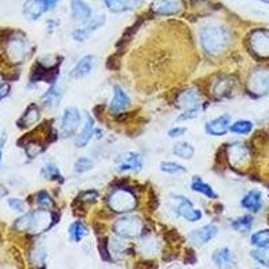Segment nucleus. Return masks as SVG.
<instances>
[{"mask_svg": "<svg viewBox=\"0 0 269 269\" xmlns=\"http://www.w3.org/2000/svg\"><path fill=\"white\" fill-rule=\"evenodd\" d=\"M201 43L204 50L209 54H219L224 50L228 42H229V34L228 30L217 23H210L203 26L200 33Z\"/></svg>", "mask_w": 269, "mask_h": 269, "instance_id": "obj_1", "label": "nucleus"}, {"mask_svg": "<svg viewBox=\"0 0 269 269\" xmlns=\"http://www.w3.org/2000/svg\"><path fill=\"white\" fill-rule=\"evenodd\" d=\"M53 224H54L53 214L49 210H35V211L27 213L19 219H16L14 226L22 232H27L31 235H39L51 228Z\"/></svg>", "mask_w": 269, "mask_h": 269, "instance_id": "obj_2", "label": "nucleus"}, {"mask_svg": "<svg viewBox=\"0 0 269 269\" xmlns=\"http://www.w3.org/2000/svg\"><path fill=\"white\" fill-rule=\"evenodd\" d=\"M113 230L120 237H136L143 232V221L134 215H125L116 221Z\"/></svg>", "mask_w": 269, "mask_h": 269, "instance_id": "obj_3", "label": "nucleus"}, {"mask_svg": "<svg viewBox=\"0 0 269 269\" xmlns=\"http://www.w3.org/2000/svg\"><path fill=\"white\" fill-rule=\"evenodd\" d=\"M108 203H109L113 211L127 213V211H131L136 206V198L128 190L119 189L109 195Z\"/></svg>", "mask_w": 269, "mask_h": 269, "instance_id": "obj_4", "label": "nucleus"}, {"mask_svg": "<svg viewBox=\"0 0 269 269\" xmlns=\"http://www.w3.org/2000/svg\"><path fill=\"white\" fill-rule=\"evenodd\" d=\"M249 45L259 58H269V30L260 29L253 31L249 38Z\"/></svg>", "mask_w": 269, "mask_h": 269, "instance_id": "obj_5", "label": "nucleus"}, {"mask_svg": "<svg viewBox=\"0 0 269 269\" xmlns=\"http://www.w3.org/2000/svg\"><path fill=\"white\" fill-rule=\"evenodd\" d=\"M248 89L254 96H264L269 92V70H256L248 80Z\"/></svg>", "mask_w": 269, "mask_h": 269, "instance_id": "obj_6", "label": "nucleus"}, {"mask_svg": "<svg viewBox=\"0 0 269 269\" xmlns=\"http://www.w3.org/2000/svg\"><path fill=\"white\" fill-rule=\"evenodd\" d=\"M60 0H27L23 7V12L29 19H38L46 11H50L54 8L55 4Z\"/></svg>", "mask_w": 269, "mask_h": 269, "instance_id": "obj_7", "label": "nucleus"}, {"mask_svg": "<svg viewBox=\"0 0 269 269\" xmlns=\"http://www.w3.org/2000/svg\"><path fill=\"white\" fill-rule=\"evenodd\" d=\"M81 121L80 110L74 108V106H70L66 108L62 116V123H61V132L64 136L69 137L75 134V131L78 128Z\"/></svg>", "mask_w": 269, "mask_h": 269, "instance_id": "obj_8", "label": "nucleus"}, {"mask_svg": "<svg viewBox=\"0 0 269 269\" xmlns=\"http://www.w3.org/2000/svg\"><path fill=\"white\" fill-rule=\"evenodd\" d=\"M230 120L232 117L229 115L215 117L204 124V131H206V134H211V136H224L230 130Z\"/></svg>", "mask_w": 269, "mask_h": 269, "instance_id": "obj_9", "label": "nucleus"}, {"mask_svg": "<svg viewBox=\"0 0 269 269\" xmlns=\"http://www.w3.org/2000/svg\"><path fill=\"white\" fill-rule=\"evenodd\" d=\"M27 43L23 38H11L8 45H7V54L10 60L15 64H19L25 60L27 55Z\"/></svg>", "mask_w": 269, "mask_h": 269, "instance_id": "obj_10", "label": "nucleus"}, {"mask_svg": "<svg viewBox=\"0 0 269 269\" xmlns=\"http://www.w3.org/2000/svg\"><path fill=\"white\" fill-rule=\"evenodd\" d=\"M217 233H218V229H217L215 225H206V226L201 228V229L191 232L189 235V239L193 244L203 245L214 238Z\"/></svg>", "mask_w": 269, "mask_h": 269, "instance_id": "obj_11", "label": "nucleus"}, {"mask_svg": "<svg viewBox=\"0 0 269 269\" xmlns=\"http://www.w3.org/2000/svg\"><path fill=\"white\" fill-rule=\"evenodd\" d=\"M228 156H229L232 165L241 166L249 160L250 155L246 145L241 144V143H235V144H230V147L228 148Z\"/></svg>", "mask_w": 269, "mask_h": 269, "instance_id": "obj_12", "label": "nucleus"}, {"mask_svg": "<svg viewBox=\"0 0 269 269\" xmlns=\"http://www.w3.org/2000/svg\"><path fill=\"white\" fill-rule=\"evenodd\" d=\"M93 65H95V57H93V55H85V57H82V58L77 62V65L71 69V71H70V77L74 78V80L84 78V77H86V75L92 71Z\"/></svg>", "mask_w": 269, "mask_h": 269, "instance_id": "obj_13", "label": "nucleus"}, {"mask_svg": "<svg viewBox=\"0 0 269 269\" xmlns=\"http://www.w3.org/2000/svg\"><path fill=\"white\" fill-rule=\"evenodd\" d=\"M211 259L214 261V264L221 269L233 268L235 265V254L232 253L229 248H219L213 253Z\"/></svg>", "mask_w": 269, "mask_h": 269, "instance_id": "obj_14", "label": "nucleus"}, {"mask_svg": "<svg viewBox=\"0 0 269 269\" xmlns=\"http://www.w3.org/2000/svg\"><path fill=\"white\" fill-rule=\"evenodd\" d=\"M141 167H143V160H141L139 154H134V152L123 155L117 163V168L120 171H134V172H136V171H140Z\"/></svg>", "mask_w": 269, "mask_h": 269, "instance_id": "obj_15", "label": "nucleus"}, {"mask_svg": "<svg viewBox=\"0 0 269 269\" xmlns=\"http://www.w3.org/2000/svg\"><path fill=\"white\" fill-rule=\"evenodd\" d=\"M178 104L180 108H183L185 110L195 109V108H200V93L198 90L195 89H186L178 97Z\"/></svg>", "mask_w": 269, "mask_h": 269, "instance_id": "obj_16", "label": "nucleus"}, {"mask_svg": "<svg viewBox=\"0 0 269 269\" xmlns=\"http://www.w3.org/2000/svg\"><path fill=\"white\" fill-rule=\"evenodd\" d=\"M180 0H155L152 11L160 15H172L180 10Z\"/></svg>", "mask_w": 269, "mask_h": 269, "instance_id": "obj_17", "label": "nucleus"}, {"mask_svg": "<svg viewBox=\"0 0 269 269\" xmlns=\"http://www.w3.org/2000/svg\"><path fill=\"white\" fill-rule=\"evenodd\" d=\"M180 203L178 206V214L182 215L183 218H186L190 222H197V221H200L202 218V213H201V210L195 209L193 203L190 202L187 198H183V197H180L179 198Z\"/></svg>", "mask_w": 269, "mask_h": 269, "instance_id": "obj_18", "label": "nucleus"}, {"mask_svg": "<svg viewBox=\"0 0 269 269\" xmlns=\"http://www.w3.org/2000/svg\"><path fill=\"white\" fill-rule=\"evenodd\" d=\"M104 22H105V18L102 15L90 19L89 23L85 26V27L73 31V38H74V40L82 42V40L86 39V38H88L93 31H96L99 27H101V26L104 25Z\"/></svg>", "mask_w": 269, "mask_h": 269, "instance_id": "obj_19", "label": "nucleus"}, {"mask_svg": "<svg viewBox=\"0 0 269 269\" xmlns=\"http://www.w3.org/2000/svg\"><path fill=\"white\" fill-rule=\"evenodd\" d=\"M130 105L131 100L128 95L120 86H116L115 92H113V99H112L109 105L110 110L115 112V113H119V112H123V110L127 109Z\"/></svg>", "mask_w": 269, "mask_h": 269, "instance_id": "obj_20", "label": "nucleus"}, {"mask_svg": "<svg viewBox=\"0 0 269 269\" xmlns=\"http://www.w3.org/2000/svg\"><path fill=\"white\" fill-rule=\"evenodd\" d=\"M241 206L244 209L257 213L261 207H263V195L259 190H252L248 194L245 195L242 201H241Z\"/></svg>", "mask_w": 269, "mask_h": 269, "instance_id": "obj_21", "label": "nucleus"}, {"mask_svg": "<svg viewBox=\"0 0 269 269\" xmlns=\"http://www.w3.org/2000/svg\"><path fill=\"white\" fill-rule=\"evenodd\" d=\"M104 3L113 12H124L134 10L143 3V0H104Z\"/></svg>", "mask_w": 269, "mask_h": 269, "instance_id": "obj_22", "label": "nucleus"}, {"mask_svg": "<svg viewBox=\"0 0 269 269\" xmlns=\"http://www.w3.org/2000/svg\"><path fill=\"white\" fill-rule=\"evenodd\" d=\"M95 134V121L92 117H88L86 121H85L84 128L81 130V132L77 134L75 137V147L77 148H82L85 145L88 144L90 141V139L93 137Z\"/></svg>", "mask_w": 269, "mask_h": 269, "instance_id": "obj_23", "label": "nucleus"}, {"mask_svg": "<svg viewBox=\"0 0 269 269\" xmlns=\"http://www.w3.org/2000/svg\"><path fill=\"white\" fill-rule=\"evenodd\" d=\"M71 15L75 20L88 22L92 19V10L84 0H71Z\"/></svg>", "mask_w": 269, "mask_h": 269, "instance_id": "obj_24", "label": "nucleus"}, {"mask_svg": "<svg viewBox=\"0 0 269 269\" xmlns=\"http://www.w3.org/2000/svg\"><path fill=\"white\" fill-rule=\"evenodd\" d=\"M62 95H64V88H62L60 84H55L46 92L45 95H43V97H42V102H43V105H45L46 108L51 109V108H54V106L58 105Z\"/></svg>", "mask_w": 269, "mask_h": 269, "instance_id": "obj_25", "label": "nucleus"}, {"mask_svg": "<svg viewBox=\"0 0 269 269\" xmlns=\"http://www.w3.org/2000/svg\"><path fill=\"white\" fill-rule=\"evenodd\" d=\"M191 189L194 190V191H197V193H201V194L206 195L207 198H215V197H217V194L214 193V190L211 189V186L207 185V183H204L200 176H194V178H193Z\"/></svg>", "mask_w": 269, "mask_h": 269, "instance_id": "obj_26", "label": "nucleus"}, {"mask_svg": "<svg viewBox=\"0 0 269 269\" xmlns=\"http://www.w3.org/2000/svg\"><path fill=\"white\" fill-rule=\"evenodd\" d=\"M253 226V218L250 215H242L232 222V228L239 233H248Z\"/></svg>", "mask_w": 269, "mask_h": 269, "instance_id": "obj_27", "label": "nucleus"}, {"mask_svg": "<svg viewBox=\"0 0 269 269\" xmlns=\"http://www.w3.org/2000/svg\"><path fill=\"white\" fill-rule=\"evenodd\" d=\"M172 152H174L176 156H179L182 159H191L193 155H194V148L190 143H186V141H180V143H176L172 148Z\"/></svg>", "mask_w": 269, "mask_h": 269, "instance_id": "obj_28", "label": "nucleus"}, {"mask_svg": "<svg viewBox=\"0 0 269 269\" xmlns=\"http://www.w3.org/2000/svg\"><path fill=\"white\" fill-rule=\"evenodd\" d=\"M69 235H70V238L73 239V241H75V242H80L81 239L89 235V232H88V229L85 228L84 224H81V222L77 221V222H74V224L70 225Z\"/></svg>", "mask_w": 269, "mask_h": 269, "instance_id": "obj_29", "label": "nucleus"}, {"mask_svg": "<svg viewBox=\"0 0 269 269\" xmlns=\"http://www.w3.org/2000/svg\"><path fill=\"white\" fill-rule=\"evenodd\" d=\"M250 244L257 246V248L269 246V230H259V232L253 233L250 237Z\"/></svg>", "mask_w": 269, "mask_h": 269, "instance_id": "obj_30", "label": "nucleus"}, {"mask_svg": "<svg viewBox=\"0 0 269 269\" xmlns=\"http://www.w3.org/2000/svg\"><path fill=\"white\" fill-rule=\"evenodd\" d=\"M230 89H232V81L228 78V77H224V78H219L214 85V95L221 99L224 96L229 95Z\"/></svg>", "mask_w": 269, "mask_h": 269, "instance_id": "obj_31", "label": "nucleus"}, {"mask_svg": "<svg viewBox=\"0 0 269 269\" xmlns=\"http://www.w3.org/2000/svg\"><path fill=\"white\" fill-rule=\"evenodd\" d=\"M253 130V123L249 120H239L230 125V131L237 134H248Z\"/></svg>", "mask_w": 269, "mask_h": 269, "instance_id": "obj_32", "label": "nucleus"}, {"mask_svg": "<svg viewBox=\"0 0 269 269\" xmlns=\"http://www.w3.org/2000/svg\"><path fill=\"white\" fill-rule=\"evenodd\" d=\"M39 120V109H38V106L36 105H30L27 110H26V113L22 117V121L25 123V127H29V125L35 124L36 121Z\"/></svg>", "mask_w": 269, "mask_h": 269, "instance_id": "obj_33", "label": "nucleus"}, {"mask_svg": "<svg viewBox=\"0 0 269 269\" xmlns=\"http://www.w3.org/2000/svg\"><path fill=\"white\" fill-rule=\"evenodd\" d=\"M40 174L43 178H47V179H58L62 180V175H61L60 169L53 163H47V165L43 166V168L40 171Z\"/></svg>", "mask_w": 269, "mask_h": 269, "instance_id": "obj_34", "label": "nucleus"}, {"mask_svg": "<svg viewBox=\"0 0 269 269\" xmlns=\"http://www.w3.org/2000/svg\"><path fill=\"white\" fill-rule=\"evenodd\" d=\"M250 256L253 257L257 263L269 268V246L267 248H259L257 250H252Z\"/></svg>", "mask_w": 269, "mask_h": 269, "instance_id": "obj_35", "label": "nucleus"}, {"mask_svg": "<svg viewBox=\"0 0 269 269\" xmlns=\"http://www.w3.org/2000/svg\"><path fill=\"white\" fill-rule=\"evenodd\" d=\"M160 169L165 171V172H168V174H180V172H186V167L178 165V163H174V162H163L160 165Z\"/></svg>", "mask_w": 269, "mask_h": 269, "instance_id": "obj_36", "label": "nucleus"}, {"mask_svg": "<svg viewBox=\"0 0 269 269\" xmlns=\"http://www.w3.org/2000/svg\"><path fill=\"white\" fill-rule=\"evenodd\" d=\"M36 202H38V204H40L43 209H50V207L54 206V202L51 200V197L47 194L46 191H40V193L36 194Z\"/></svg>", "mask_w": 269, "mask_h": 269, "instance_id": "obj_37", "label": "nucleus"}, {"mask_svg": "<svg viewBox=\"0 0 269 269\" xmlns=\"http://www.w3.org/2000/svg\"><path fill=\"white\" fill-rule=\"evenodd\" d=\"M92 166H93L92 159H89V158H80V159L75 162L74 169L81 174V172H85V171L92 168Z\"/></svg>", "mask_w": 269, "mask_h": 269, "instance_id": "obj_38", "label": "nucleus"}, {"mask_svg": "<svg viewBox=\"0 0 269 269\" xmlns=\"http://www.w3.org/2000/svg\"><path fill=\"white\" fill-rule=\"evenodd\" d=\"M8 206L11 209L15 210L18 213H25L26 211V203L19 198H10L8 200Z\"/></svg>", "mask_w": 269, "mask_h": 269, "instance_id": "obj_39", "label": "nucleus"}, {"mask_svg": "<svg viewBox=\"0 0 269 269\" xmlns=\"http://www.w3.org/2000/svg\"><path fill=\"white\" fill-rule=\"evenodd\" d=\"M42 151H43V147L38 144V143H30V144L26 145V154L29 155V158H35Z\"/></svg>", "mask_w": 269, "mask_h": 269, "instance_id": "obj_40", "label": "nucleus"}, {"mask_svg": "<svg viewBox=\"0 0 269 269\" xmlns=\"http://www.w3.org/2000/svg\"><path fill=\"white\" fill-rule=\"evenodd\" d=\"M99 250H100L101 257L106 261H109L110 260V254H109V249H108V242H106V239H104L102 242L99 244Z\"/></svg>", "mask_w": 269, "mask_h": 269, "instance_id": "obj_41", "label": "nucleus"}, {"mask_svg": "<svg viewBox=\"0 0 269 269\" xmlns=\"http://www.w3.org/2000/svg\"><path fill=\"white\" fill-rule=\"evenodd\" d=\"M200 110H201V106H200V108H195V109L185 110V112H183V113L179 116V120L194 119V117H197V116L200 115Z\"/></svg>", "mask_w": 269, "mask_h": 269, "instance_id": "obj_42", "label": "nucleus"}, {"mask_svg": "<svg viewBox=\"0 0 269 269\" xmlns=\"http://www.w3.org/2000/svg\"><path fill=\"white\" fill-rule=\"evenodd\" d=\"M186 128L183 127H176V128H172V130L168 131V136L169 137H180L186 134Z\"/></svg>", "mask_w": 269, "mask_h": 269, "instance_id": "obj_43", "label": "nucleus"}, {"mask_svg": "<svg viewBox=\"0 0 269 269\" xmlns=\"http://www.w3.org/2000/svg\"><path fill=\"white\" fill-rule=\"evenodd\" d=\"M8 90H10V88H8L7 85H4V86H1V88H0V100L8 95Z\"/></svg>", "mask_w": 269, "mask_h": 269, "instance_id": "obj_44", "label": "nucleus"}, {"mask_svg": "<svg viewBox=\"0 0 269 269\" xmlns=\"http://www.w3.org/2000/svg\"><path fill=\"white\" fill-rule=\"evenodd\" d=\"M5 194V190H4V187H3V186L0 185V198H1V197H3V195Z\"/></svg>", "mask_w": 269, "mask_h": 269, "instance_id": "obj_45", "label": "nucleus"}, {"mask_svg": "<svg viewBox=\"0 0 269 269\" xmlns=\"http://www.w3.org/2000/svg\"><path fill=\"white\" fill-rule=\"evenodd\" d=\"M260 1H263V3H269V0H260Z\"/></svg>", "mask_w": 269, "mask_h": 269, "instance_id": "obj_46", "label": "nucleus"}, {"mask_svg": "<svg viewBox=\"0 0 269 269\" xmlns=\"http://www.w3.org/2000/svg\"><path fill=\"white\" fill-rule=\"evenodd\" d=\"M0 160H1V150H0Z\"/></svg>", "mask_w": 269, "mask_h": 269, "instance_id": "obj_47", "label": "nucleus"}, {"mask_svg": "<svg viewBox=\"0 0 269 269\" xmlns=\"http://www.w3.org/2000/svg\"><path fill=\"white\" fill-rule=\"evenodd\" d=\"M0 88H1V78H0Z\"/></svg>", "mask_w": 269, "mask_h": 269, "instance_id": "obj_48", "label": "nucleus"}]
</instances>
